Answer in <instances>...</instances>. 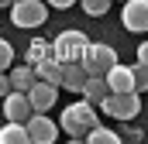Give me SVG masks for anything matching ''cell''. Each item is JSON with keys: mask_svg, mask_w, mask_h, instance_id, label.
I'll list each match as a JSON object with an SVG mask.
<instances>
[{"mask_svg": "<svg viewBox=\"0 0 148 144\" xmlns=\"http://www.w3.org/2000/svg\"><path fill=\"white\" fill-rule=\"evenodd\" d=\"M100 117H97V107L90 100H79V103H69L62 110V120H59V130H66L69 137H83L90 127H97Z\"/></svg>", "mask_w": 148, "mask_h": 144, "instance_id": "6da1fadb", "label": "cell"}, {"mask_svg": "<svg viewBox=\"0 0 148 144\" xmlns=\"http://www.w3.org/2000/svg\"><path fill=\"white\" fill-rule=\"evenodd\" d=\"M97 107L103 110L107 117H114V120H134L141 113V96L134 89H127V93H107Z\"/></svg>", "mask_w": 148, "mask_h": 144, "instance_id": "7a4b0ae2", "label": "cell"}, {"mask_svg": "<svg viewBox=\"0 0 148 144\" xmlns=\"http://www.w3.org/2000/svg\"><path fill=\"white\" fill-rule=\"evenodd\" d=\"M10 21H14V28H41L48 21V3L45 0H14Z\"/></svg>", "mask_w": 148, "mask_h": 144, "instance_id": "3957f363", "label": "cell"}, {"mask_svg": "<svg viewBox=\"0 0 148 144\" xmlns=\"http://www.w3.org/2000/svg\"><path fill=\"white\" fill-rule=\"evenodd\" d=\"M86 45H90V38L73 28V31L55 35V41H52V55H55L59 62H79L83 52H86Z\"/></svg>", "mask_w": 148, "mask_h": 144, "instance_id": "277c9868", "label": "cell"}, {"mask_svg": "<svg viewBox=\"0 0 148 144\" xmlns=\"http://www.w3.org/2000/svg\"><path fill=\"white\" fill-rule=\"evenodd\" d=\"M114 62H117V52L110 45H100V41H90L86 52H83V58H79V65L86 69V75H103Z\"/></svg>", "mask_w": 148, "mask_h": 144, "instance_id": "5b68a950", "label": "cell"}, {"mask_svg": "<svg viewBox=\"0 0 148 144\" xmlns=\"http://www.w3.org/2000/svg\"><path fill=\"white\" fill-rule=\"evenodd\" d=\"M24 130H28V144H52L59 137V124L55 120H48L45 113H28V120H24Z\"/></svg>", "mask_w": 148, "mask_h": 144, "instance_id": "8992f818", "label": "cell"}, {"mask_svg": "<svg viewBox=\"0 0 148 144\" xmlns=\"http://www.w3.org/2000/svg\"><path fill=\"white\" fill-rule=\"evenodd\" d=\"M121 24L127 31H134V35H145L148 31V0H124Z\"/></svg>", "mask_w": 148, "mask_h": 144, "instance_id": "52a82bcc", "label": "cell"}, {"mask_svg": "<svg viewBox=\"0 0 148 144\" xmlns=\"http://www.w3.org/2000/svg\"><path fill=\"white\" fill-rule=\"evenodd\" d=\"M55 100H59V86L55 82H45V79H35V86L28 89V103L35 113H45V110L55 107Z\"/></svg>", "mask_w": 148, "mask_h": 144, "instance_id": "ba28073f", "label": "cell"}, {"mask_svg": "<svg viewBox=\"0 0 148 144\" xmlns=\"http://www.w3.org/2000/svg\"><path fill=\"white\" fill-rule=\"evenodd\" d=\"M103 79H107V89H110V93H127V89H134L131 65H121V62H114L110 69L103 72Z\"/></svg>", "mask_w": 148, "mask_h": 144, "instance_id": "9c48e42d", "label": "cell"}, {"mask_svg": "<svg viewBox=\"0 0 148 144\" xmlns=\"http://www.w3.org/2000/svg\"><path fill=\"white\" fill-rule=\"evenodd\" d=\"M28 113H31L28 93H21V89H10V93L3 96V117H7V120H28Z\"/></svg>", "mask_w": 148, "mask_h": 144, "instance_id": "30bf717a", "label": "cell"}, {"mask_svg": "<svg viewBox=\"0 0 148 144\" xmlns=\"http://www.w3.org/2000/svg\"><path fill=\"white\" fill-rule=\"evenodd\" d=\"M31 69H35V75H38V79H45V82H55V86L62 82V62H59L55 55H48V58L35 62Z\"/></svg>", "mask_w": 148, "mask_h": 144, "instance_id": "8fae6325", "label": "cell"}, {"mask_svg": "<svg viewBox=\"0 0 148 144\" xmlns=\"http://www.w3.org/2000/svg\"><path fill=\"white\" fill-rule=\"evenodd\" d=\"M79 93H83V100H90V103L97 107L110 89H107V79H103V75H86V82L79 86Z\"/></svg>", "mask_w": 148, "mask_h": 144, "instance_id": "7c38bea8", "label": "cell"}, {"mask_svg": "<svg viewBox=\"0 0 148 144\" xmlns=\"http://www.w3.org/2000/svg\"><path fill=\"white\" fill-rule=\"evenodd\" d=\"M83 82H86V69H83L79 62H62V82H59V86H66L69 93H79Z\"/></svg>", "mask_w": 148, "mask_h": 144, "instance_id": "4fadbf2b", "label": "cell"}, {"mask_svg": "<svg viewBox=\"0 0 148 144\" xmlns=\"http://www.w3.org/2000/svg\"><path fill=\"white\" fill-rule=\"evenodd\" d=\"M0 144H28L24 120H7V124L0 127Z\"/></svg>", "mask_w": 148, "mask_h": 144, "instance_id": "5bb4252c", "label": "cell"}, {"mask_svg": "<svg viewBox=\"0 0 148 144\" xmlns=\"http://www.w3.org/2000/svg\"><path fill=\"white\" fill-rule=\"evenodd\" d=\"M7 79H10V89H21V93H28V89H31V86H35V69H31V65H17V69H10V75H7Z\"/></svg>", "mask_w": 148, "mask_h": 144, "instance_id": "9a60e30c", "label": "cell"}, {"mask_svg": "<svg viewBox=\"0 0 148 144\" xmlns=\"http://www.w3.org/2000/svg\"><path fill=\"white\" fill-rule=\"evenodd\" d=\"M83 137H86L90 144H117V141H121V137H117L114 130H107V127H100V124H97V127H90V130H86Z\"/></svg>", "mask_w": 148, "mask_h": 144, "instance_id": "2e32d148", "label": "cell"}, {"mask_svg": "<svg viewBox=\"0 0 148 144\" xmlns=\"http://www.w3.org/2000/svg\"><path fill=\"white\" fill-rule=\"evenodd\" d=\"M52 55V45L48 41H41V38H35L31 45H28V65H35V62H41V58H48Z\"/></svg>", "mask_w": 148, "mask_h": 144, "instance_id": "e0dca14e", "label": "cell"}, {"mask_svg": "<svg viewBox=\"0 0 148 144\" xmlns=\"http://www.w3.org/2000/svg\"><path fill=\"white\" fill-rule=\"evenodd\" d=\"M131 75H134V93H145L148 89V65L145 62H134L131 65Z\"/></svg>", "mask_w": 148, "mask_h": 144, "instance_id": "ac0fdd59", "label": "cell"}, {"mask_svg": "<svg viewBox=\"0 0 148 144\" xmlns=\"http://www.w3.org/2000/svg\"><path fill=\"white\" fill-rule=\"evenodd\" d=\"M79 3H83V10H86L90 17H103V14L110 10L114 0H79Z\"/></svg>", "mask_w": 148, "mask_h": 144, "instance_id": "d6986e66", "label": "cell"}, {"mask_svg": "<svg viewBox=\"0 0 148 144\" xmlns=\"http://www.w3.org/2000/svg\"><path fill=\"white\" fill-rule=\"evenodd\" d=\"M10 62H14V48H10V41H3V38H0V72L10 69Z\"/></svg>", "mask_w": 148, "mask_h": 144, "instance_id": "ffe728a7", "label": "cell"}, {"mask_svg": "<svg viewBox=\"0 0 148 144\" xmlns=\"http://www.w3.org/2000/svg\"><path fill=\"white\" fill-rule=\"evenodd\" d=\"M10 93V79H7V72H0V96H7Z\"/></svg>", "mask_w": 148, "mask_h": 144, "instance_id": "44dd1931", "label": "cell"}, {"mask_svg": "<svg viewBox=\"0 0 148 144\" xmlns=\"http://www.w3.org/2000/svg\"><path fill=\"white\" fill-rule=\"evenodd\" d=\"M45 3H48V7H59V10H66V7H73L76 0H45Z\"/></svg>", "mask_w": 148, "mask_h": 144, "instance_id": "7402d4cb", "label": "cell"}, {"mask_svg": "<svg viewBox=\"0 0 148 144\" xmlns=\"http://www.w3.org/2000/svg\"><path fill=\"white\" fill-rule=\"evenodd\" d=\"M138 62H145V65H148V41L138 45Z\"/></svg>", "mask_w": 148, "mask_h": 144, "instance_id": "603a6c76", "label": "cell"}, {"mask_svg": "<svg viewBox=\"0 0 148 144\" xmlns=\"http://www.w3.org/2000/svg\"><path fill=\"white\" fill-rule=\"evenodd\" d=\"M10 3H14V0H0V7H10Z\"/></svg>", "mask_w": 148, "mask_h": 144, "instance_id": "cb8c5ba5", "label": "cell"}, {"mask_svg": "<svg viewBox=\"0 0 148 144\" xmlns=\"http://www.w3.org/2000/svg\"><path fill=\"white\" fill-rule=\"evenodd\" d=\"M121 3H124V0H121Z\"/></svg>", "mask_w": 148, "mask_h": 144, "instance_id": "d4e9b609", "label": "cell"}]
</instances>
